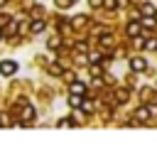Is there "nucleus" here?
<instances>
[{"mask_svg": "<svg viewBox=\"0 0 157 145\" xmlns=\"http://www.w3.org/2000/svg\"><path fill=\"white\" fill-rule=\"evenodd\" d=\"M88 2H91V7H101L105 0H88Z\"/></svg>", "mask_w": 157, "mask_h": 145, "instance_id": "obj_21", "label": "nucleus"}, {"mask_svg": "<svg viewBox=\"0 0 157 145\" xmlns=\"http://www.w3.org/2000/svg\"><path fill=\"white\" fill-rule=\"evenodd\" d=\"M103 5H105V7H108V10H115V7H118V0H105V2H103Z\"/></svg>", "mask_w": 157, "mask_h": 145, "instance_id": "obj_16", "label": "nucleus"}, {"mask_svg": "<svg viewBox=\"0 0 157 145\" xmlns=\"http://www.w3.org/2000/svg\"><path fill=\"white\" fill-rule=\"evenodd\" d=\"M128 96H130V88H118V91H115V101H118V103H125Z\"/></svg>", "mask_w": 157, "mask_h": 145, "instance_id": "obj_4", "label": "nucleus"}, {"mask_svg": "<svg viewBox=\"0 0 157 145\" xmlns=\"http://www.w3.org/2000/svg\"><path fill=\"white\" fill-rule=\"evenodd\" d=\"M135 118H140V120H147V118H150V108H147V106H140V108L135 111Z\"/></svg>", "mask_w": 157, "mask_h": 145, "instance_id": "obj_6", "label": "nucleus"}, {"mask_svg": "<svg viewBox=\"0 0 157 145\" xmlns=\"http://www.w3.org/2000/svg\"><path fill=\"white\" fill-rule=\"evenodd\" d=\"M54 2H56V7H61V10H66V7L74 5V0H54Z\"/></svg>", "mask_w": 157, "mask_h": 145, "instance_id": "obj_11", "label": "nucleus"}, {"mask_svg": "<svg viewBox=\"0 0 157 145\" xmlns=\"http://www.w3.org/2000/svg\"><path fill=\"white\" fill-rule=\"evenodd\" d=\"M76 49H78V52H88V44H83V42H81V44H76Z\"/></svg>", "mask_w": 157, "mask_h": 145, "instance_id": "obj_22", "label": "nucleus"}, {"mask_svg": "<svg viewBox=\"0 0 157 145\" xmlns=\"http://www.w3.org/2000/svg\"><path fill=\"white\" fill-rule=\"evenodd\" d=\"M7 22H10V17H7V15H0V27H5Z\"/></svg>", "mask_w": 157, "mask_h": 145, "instance_id": "obj_20", "label": "nucleus"}, {"mask_svg": "<svg viewBox=\"0 0 157 145\" xmlns=\"http://www.w3.org/2000/svg\"><path fill=\"white\" fill-rule=\"evenodd\" d=\"M140 96H142V98H150V96H152V88H142Z\"/></svg>", "mask_w": 157, "mask_h": 145, "instance_id": "obj_19", "label": "nucleus"}, {"mask_svg": "<svg viewBox=\"0 0 157 145\" xmlns=\"http://www.w3.org/2000/svg\"><path fill=\"white\" fill-rule=\"evenodd\" d=\"M91 76H101V66L93 64V66H91Z\"/></svg>", "mask_w": 157, "mask_h": 145, "instance_id": "obj_18", "label": "nucleus"}, {"mask_svg": "<svg viewBox=\"0 0 157 145\" xmlns=\"http://www.w3.org/2000/svg\"><path fill=\"white\" fill-rule=\"evenodd\" d=\"M81 111H83V113H91V111H93V103H91V101H83V103H81Z\"/></svg>", "mask_w": 157, "mask_h": 145, "instance_id": "obj_13", "label": "nucleus"}, {"mask_svg": "<svg viewBox=\"0 0 157 145\" xmlns=\"http://www.w3.org/2000/svg\"><path fill=\"white\" fill-rule=\"evenodd\" d=\"M130 69L140 74V71H145V69H147V61H145L142 57H135V59H130Z\"/></svg>", "mask_w": 157, "mask_h": 145, "instance_id": "obj_2", "label": "nucleus"}, {"mask_svg": "<svg viewBox=\"0 0 157 145\" xmlns=\"http://www.w3.org/2000/svg\"><path fill=\"white\" fill-rule=\"evenodd\" d=\"M69 91H71V93H78V96H83V93H86V84H83V81H71Z\"/></svg>", "mask_w": 157, "mask_h": 145, "instance_id": "obj_3", "label": "nucleus"}, {"mask_svg": "<svg viewBox=\"0 0 157 145\" xmlns=\"http://www.w3.org/2000/svg\"><path fill=\"white\" fill-rule=\"evenodd\" d=\"M5 2H7V0H0V7H2V5H5Z\"/></svg>", "mask_w": 157, "mask_h": 145, "instance_id": "obj_23", "label": "nucleus"}, {"mask_svg": "<svg viewBox=\"0 0 157 145\" xmlns=\"http://www.w3.org/2000/svg\"><path fill=\"white\" fill-rule=\"evenodd\" d=\"M81 103H83V98H81L78 93H71V96H69V106H74V108H81Z\"/></svg>", "mask_w": 157, "mask_h": 145, "instance_id": "obj_8", "label": "nucleus"}, {"mask_svg": "<svg viewBox=\"0 0 157 145\" xmlns=\"http://www.w3.org/2000/svg\"><path fill=\"white\" fill-rule=\"evenodd\" d=\"M0 37H2V27H0Z\"/></svg>", "mask_w": 157, "mask_h": 145, "instance_id": "obj_24", "label": "nucleus"}, {"mask_svg": "<svg viewBox=\"0 0 157 145\" xmlns=\"http://www.w3.org/2000/svg\"><path fill=\"white\" fill-rule=\"evenodd\" d=\"M15 32H17V25L10 20V22H7V34H15Z\"/></svg>", "mask_w": 157, "mask_h": 145, "instance_id": "obj_15", "label": "nucleus"}, {"mask_svg": "<svg viewBox=\"0 0 157 145\" xmlns=\"http://www.w3.org/2000/svg\"><path fill=\"white\" fill-rule=\"evenodd\" d=\"M142 22V27H155L157 25V20H155V15H150V17H145V20H140Z\"/></svg>", "mask_w": 157, "mask_h": 145, "instance_id": "obj_10", "label": "nucleus"}, {"mask_svg": "<svg viewBox=\"0 0 157 145\" xmlns=\"http://www.w3.org/2000/svg\"><path fill=\"white\" fill-rule=\"evenodd\" d=\"M22 118H25V120H32V118H34V108H32V106H25V111H22Z\"/></svg>", "mask_w": 157, "mask_h": 145, "instance_id": "obj_9", "label": "nucleus"}, {"mask_svg": "<svg viewBox=\"0 0 157 145\" xmlns=\"http://www.w3.org/2000/svg\"><path fill=\"white\" fill-rule=\"evenodd\" d=\"M140 25H142V22H130V25H128V34H130V37H137V34H140Z\"/></svg>", "mask_w": 157, "mask_h": 145, "instance_id": "obj_7", "label": "nucleus"}, {"mask_svg": "<svg viewBox=\"0 0 157 145\" xmlns=\"http://www.w3.org/2000/svg\"><path fill=\"white\" fill-rule=\"evenodd\" d=\"M15 71H17V61H12V59L0 61V74H2V76H10V74H15Z\"/></svg>", "mask_w": 157, "mask_h": 145, "instance_id": "obj_1", "label": "nucleus"}, {"mask_svg": "<svg viewBox=\"0 0 157 145\" xmlns=\"http://www.w3.org/2000/svg\"><path fill=\"white\" fill-rule=\"evenodd\" d=\"M83 22H86V17H83V15H78V17H74V25H76V27H81Z\"/></svg>", "mask_w": 157, "mask_h": 145, "instance_id": "obj_17", "label": "nucleus"}, {"mask_svg": "<svg viewBox=\"0 0 157 145\" xmlns=\"http://www.w3.org/2000/svg\"><path fill=\"white\" fill-rule=\"evenodd\" d=\"M142 12H145V15H155V7H152V5H147V2H145V5H142Z\"/></svg>", "mask_w": 157, "mask_h": 145, "instance_id": "obj_14", "label": "nucleus"}, {"mask_svg": "<svg viewBox=\"0 0 157 145\" xmlns=\"http://www.w3.org/2000/svg\"><path fill=\"white\" fill-rule=\"evenodd\" d=\"M44 27H47V25H44L42 20H34V22L29 25V32H34V34H39V32H44Z\"/></svg>", "mask_w": 157, "mask_h": 145, "instance_id": "obj_5", "label": "nucleus"}, {"mask_svg": "<svg viewBox=\"0 0 157 145\" xmlns=\"http://www.w3.org/2000/svg\"><path fill=\"white\" fill-rule=\"evenodd\" d=\"M49 74H54V76H59V74H64V69H61L59 64H52V66H49Z\"/></svg>", "mask_w": 157, "mask_h": 145, "instance_id": "obj_12", "label": "nucleus"}]
</instances>
